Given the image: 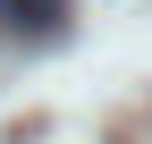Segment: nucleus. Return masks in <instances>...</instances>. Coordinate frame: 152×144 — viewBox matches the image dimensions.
I'll list each match as a JSON object with an SVG mask.
<instances>
[{"label": "nucleus", "instance_id": "nucleus-1", "mask_svg": "<svg viewBox=\"0 0 152 144\" xmlns=\"http://www.w3.org/2000/svg\"><path fill=\"white\" fill-rule=\"evenodd\" d=\"M68 17V0H0V34H51Z\"/></svg>", "mask_w": 152, "mask_h": 144}]
</instances>
